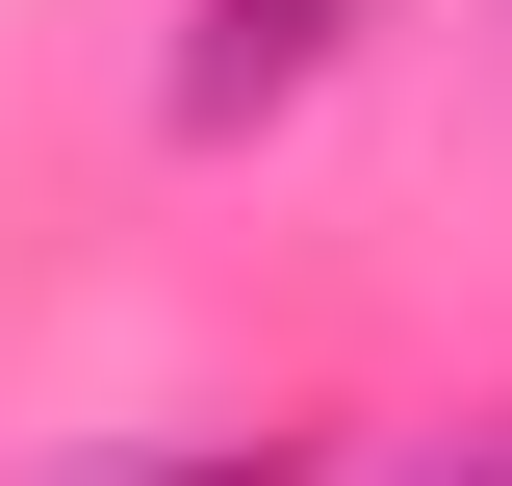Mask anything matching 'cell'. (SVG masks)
<instances>
[{
    "mask_svg": "<svg viewBox=\"0 0 512 486\" xmlns=\"http://www.w3.org/2000/svg\"><path fill=\"white\" fill-rule=\"evenodd\" d=\"M333 52H359V0H180V77H154V103H180V154H231V128H282Z\"/></svg>",
    "mask_w": 512,
    "mask_h": 486,
    "instance_id": "cell-1",
    "label": "cell"
},
{
    "mask_svg": "<svg viewBox=\"0 0 512 486\" xmlns=\"http://www.w3.org/2000/svg\"><path fill=\"white\" fill-rule=\"evenodd\" d=\"M77 486H282V435H128V461H77Z\"/></svg>",
    "mask_w": 512,
    "mask_h": 486,
    "instance_id": "cell-2",
    "label": "cell"
},
{
    "mask_svg": "<svg viewBox=\"0 0 512 486\" xmlns=\"http://www.w3.org/2000/svg\"><path fill=\"white\" fill-rule=\"evenodd\" d=\"M410 486H512V410H487V435H461V461H410Z\"/></svg>",
    "mask_w": 512,
    "mask_h": 486,
    "instance_id": "cell-3",
    "label": "cell"
}]
</instances>
